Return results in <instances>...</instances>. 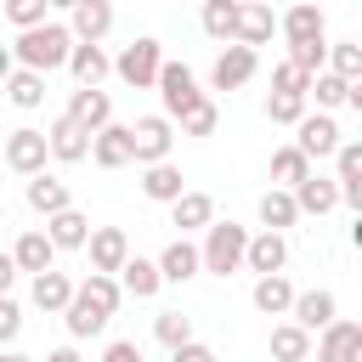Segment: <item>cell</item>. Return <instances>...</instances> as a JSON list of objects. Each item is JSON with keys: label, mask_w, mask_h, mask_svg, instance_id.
<instances>
[{"label": "cell", "mask_w": 362, "mask_h": 362, "mask_svg": "<svg viewBox=\"0 0 362 362\" xmlns=\"http://www.w3.org/2000/svg\"><path fill=\"white\" fill-rule=\"evenodd\" d=\"M68 51H74V34H68V23H40V28H23L17 40H11V62L17 68H34V74H57V68H68Z\"/></svg>", "instance_id": "6da1fadb"}, {"label": "cell", "mask_w": 362, "mask_h": 362, "mask_svg": "<svg viewBox=\"0 0 362 362\" xmlns=\"http://www.w3.org/2000/svg\"><path fill=\"white\" fill-rule=\"evenodd\" d=\"M243 243H249V226L238 221H209L204 226V243H198V266L209 277H232L243 272Z\"/></svg>", "instance_id": "7a4b0ae2"}, {"label": "cell", "mask_w": 362, "mask_h": 362, "mask_svg": "<svg viewBox=\"0 0 362 362\" xmlns=\"http://www.w3.org/2000/svg\"><path fill=\"white\" fill-rule=\"evenodd\" d=\"M153 90H158V107H164V119H170V124H175L187 107H198V102L209 96V90H198V74H192L187 62H170V57L158 62V79H153Z\"/></svg>", "instance_id": "3957f363"}, {"label": "cell", "mask_w": 362, "mask_h": 362, "mask_svg": "<svg viewBox=\"0 0 362 362\" xmlns=\"http://www.w3.org/2000/svg\"><path fill=\"white\" fill-rule=\"evenodd\" d=\"M158 62H164V45H158L153 34H141V40H130V45L113 57V74H119L130 90H153V79H158Z\"/></svg>", "instance_id": "277c9868"}, {"label": "cell", "mask_w": 362, "mask_h": 362, "mask_svg": "<svg viewBox=\"0 0 362 362\" xmlns=\"http://www.w3.org/2000/svg\"><path fill=\"white\" fill-rule=\"evenodd\" d=\"M175 147V124L164 113H147L130 124V164H164Z\"/></svg>", "instance_id": "5b68a950"}, {"label": "cell", "mask_w": 362, "mask_h": 362, "mask_svg": "<svg viewBox=\"0 0 362 362\" xmlns=\"http://www.w3.org/2000/svg\"><path fill=\"white\" fill-rule=\"evenodd\" d=\"M345 141V130H339V119L334 113H305L300 124H294V147L317 164V158H334V147Z\"/></svg>", "instance_id": "8992f818"}, {"label": "cell", "mask_w": 362, "mask_h": 362, "mask_svg": "<svg viewBox=\"0 0 362 362\" xmlns=\"http://www.w3.org/2000/svg\"><path fill=\"white\" fill-rule=\"evenodd\" d=\"M334 317H339V300H334V288H294V305H288V322H294V328H305V334H322Z\"/></svg>", "instance_id": "52a82bcc"}, {"label": "cell", "mask_w": 362, "mask_h": 362, "mask_svg": "<svg viewBox=\"0 0 362 362\" xmlns=\"http://www.w3.org/2000/svg\"><path fill=\"white\" fill-rule=\"evenodd\" d=\"M45 158H51V153H45V130L23 124V130H11V136H6V170H17L23 181H28V175H40V170H45Z\"/></svg>", "instance_id": "ba28073f"}, {"label": "cell", "mask_w": 362, "mask_h": 362, "mask_svg": "<svg viewBox=\"0 0 362 362\" xmlns=\"http://www.w3.org/2000/svg\"><path fill=\"white\" fill-rule=\"evenodd\" d=\"M317 362H362V322L334 317V322L317 334Z\"/></svg>", "instance_id": "9c48e42d"}, {"label": "cell", "mask_w": 362, "mask_h": 362, "mask_svg": "<svg viewBox=\"0 0 362 362\" xmlns=\"http://www.w3.org/2000/svg\"><path fill=\"white\" fill-rule=\"evenodd\" d=\"M277 34H283L288 45H305V40H328V17H322V6H317V0H294V6L277 17Z\"/></svg>", "instance_id": "30bf717a"}, {"label": "cell", "mask_w": 362, "mask_h": 362, "mask_svg": "<svg viewBox=\"0 0 362 362\" xmlns=\"http://www.w3.org/2000/svg\"><path fill=\"white\" fill-rule=\"evenodd\" d=\"M255 68H260V57L249 45H221V57L209 68V90H238V85L255 79Z\"/></svg>", "instance_id": "8fae6325"}, {"label": "cell", "mask_w": 362, "mask_h": 362, "mask_svg": "<svg viewBox=\"0 0 362 362\" xmlns=\"http://www.w3.org/2000/svg\"><path fill=\"white\" fill-rule=\"evenodd\" d=\"M68 119H74L85 136H96L102 124H113V96H107L102 85H79V90L68 96Z\"/></svg>", "instance_id": "7c38bea8"}, {"label": "cell", "mask_w": 362, "mask_h": 362, "mask_svg": "<svg viewBox=\"0 0 362 362\" xmlns=\"http://www.w3.org/2000/svg\"><path fill=\"white\" fill-rule=\"evenodd\" d=\"M45 153H51L57 164H85V158H90V136H85L68 113H57V119L45 124Z\"/></svg>", "instance_id": "4fadbf2b"}, {"label": "cell", "mask_w": 362, "mask_h": 362, "mask_svg": "<svg viewBox=\"0 0 362 362\" xmlns=\"http://www.w3.org/2000/svg\"><path fill=\"white\" fill-rule=\"evenodd\" d=\"M334 187H339L345 209H362V141H351V136L334 147Z\"/></svg>", "instance_id": "5bb4252c"}, {"label": "cell", "mask_w": 362, "mask_h": 362, "mask_svg": "<svg viewBox=\"0 0 362 362\" xmlns=\"http://www.w3.org/2000/svg\"><path fill=\"white\" fill-rule=\"evenodd\" d=\"M85 249H90V272H102V277H113V272L130 260V238H124V226H90Z\"/></svg>", "instance_id": "9a60e30c"}, {"label": "cell", "mask_w": 362, "mask_h": 362, "mask_svg": "<svg viewBox=\"0 0 362 362\" xmlns=\"http://www.w3.org/2000/svg\"><path fill=\"white\" fill-rule=\"evenodd\" d=\"M283 266H288V238H283V232H249V243H243V272L272 277V272H283Z\"/></svg>", "instance_id": "2e32d148"}, {"label": "cell", "mask_w": 362, "mask_h": 362, "mask_svg": "<svg viewBox=\"0 0 362 362\" xmlns=\"http://www.w3.org/2000/svg\"><path fill=\"white\" fill-rule=\"evenodd\" d=\"M277 34V11L272 6H255V0H238V28H232V45H272Z\"/></svg>", "instance_id": "e0dca14e"}, {"label": "cell", "mask_w": 362, "mask_h": 362, "mask_svg": "<svg viewBox=\"0 0 362 362\" xmlns=\"http://www.w3.org/2000/svg\"><path fill=\"white\" fill-rule=\"evenodd\" d=\"M107 28H113V0H79V6L68 11V34L85 40V45H102Z\"/></svg>", "instance_id": "ac0fdd59"}, {"label": "cell", "mask_w": 362, "mask_h": 362, "mask_svg": "<svg viewBox=\"0 0 362 362\" xmlns=\"http://www.w3.org/2000/svg\"><path fill=\"white\" fill-rule=\"evenodd\" d=\"M153 266H158V283H192V277L204 272V266H198V243H192V238H170V243H164V255H158Z\"/></svg>", "instance_id": "d6986e66"}, {"label": "cell", "mask_w": 362, "mask_h": 362, "mask_svg": "<svg viewBox=\"0 0 362 362\" xmlns=\"http://www.w3.org/2000/svg\"><path fill=\"white\" fill-rule=\"evenodd\" d=\"M28 300H34V311H45V317H62V305L74 300V277L68 272H34V283H28Z\"/></svg>", "instance_id": "ffe728a7"}, {"label": "cell", "mask_w": 362, "mask_h": 362, "mask_svg": "<svg viewBox=\"0 0 362 362\" xmlns=\"http://www.w3.org/2000/svg\"><path fill=\"white\" fill-rule=\"evenodd\" d=\"M90 164L96 170H124L130 164V124H102L90 136Z\"/></svg>", "instance_id": "44dd1931"}, {"label": "cell", "mask_w": 362, "mask_h": 362, "mask_svg": "<svg viewBox=\"0 0 362 362\" xmlns=\"http://www.w3.org/2000/svg\"><path fill=\"white\" fill-rule=\"evenodd\" d=\"M181 192H187V175H181L175 158H164V164H141V198H153V204H175Z\"/></svg>", "instance_id": "7402d4cb"}, {"label": "cell", "mask_w": 362, "mask_h": 362, "mask_svg": "<svg viewBox=\"0 0 362 362\" xmlns=\"http://www.w3.org/2000/svg\"><path fill=\"white\" fill-rule=\"evenodd\" d=\"M23 198H28V209H34V215H57V209H74V192H68V181H57L51 170L28 175Z\"/></svg>", "instance_id": "603a6c76"}, {"label": "cell", "mask_w": 362, "mask_h": 362, "mask_svg": "<svg viewBox=\"0 0 362 362\" xmlns=\"http://www.w3.org/2000/svg\"><path fill=\"white\" fill-rule=\"evenodd\" d=\"M209 221H215V198H209V192H192V187H187V192L170 204V226H181V238L204 232Z\"/></svg>", "instance_id": "cb8c5ba5"}, {"label": "cell", "mask_w": 362, "mask_h": 362, "mask_svg": "<svg viewBox=\"0 0 362 362\" xmlns=\"http://www.w3.org/2000/svg\"><path fill=\"white\" fill-rule=\"evenodd\" d=\"M11 260H17V272H51L57 266V249H51V238L40 232V226H28V232H17V243H11Z\"/></svg>", "instance_id": "d4e9b609"}, {"label": "cell", "mask_w": 362, "mask_h": 362, "mask_svg": "<svg viewBox=\"0 0 362 362\" xmlns=\"http://www.w3.org/2000/svg\"><path fill=\"white\" fill-rule=\"evenodd\" d=\"M68 74H74V85H102V79L113 74V57H107L102 45L74 40V51H68Z\"/></svg>", "instance_id": "484cf974"}, {"label": "cell", "mask_w": 362, "mask_h": 362, "mask_svg": "<svg viewBox=\"0 0 362 362\" xmlns=\"http://www.w3.org/2000/svg\"><path fill=\"white\" fill-rule=\"evenodd\" d=\"M294 209L300 215H328V209H339V187H334V175H305L300 187H294Z\"/></svg>", "instance_id": "4316f807"}, {"label": "cell", "mask_w": 362, "mask_h": 362, "mask_svg": "<svg viewBox=\"0 0 362 362\" xmlns=\"http://www.w3.org/2000/svg\"><path fill=\"white\" fill-rule=\"evenodd\" d=\"M45 238H51V249L62 255V249H85V238H90V221L79 215V209H57V215H45V226H40Z\"/></svg>", "instance_id": "83f0119b"}, {"label": "cell", "mask_w": 362, "mask_h": 362, "mask_svg": "<svg viewBox=\"0 0 362 362\" xmlns=\"http://www.w3.org/2000/svg\"><path fill=\"white\" fill-rule=\"evenodd\" d=\"M249 300H255V311H260V317H288V305H294V283H288L283 272H272V277H255Z\"/></svg>", "instance_id": "f1b7e54d"}, {"label": "cell", "mask_w": 362, "mask_h": 362, "mask_svg": "<svg viewBox=\"0 0 362 362\" xmlns=\"http://www.w3.org/2000/svg\"><path fill=\"white\" fill-rule=\"evenodd\" d=\"M113 283H119L124 294H136V300H153V294L164 288V283H158V266H153V260H141V255H130V260L113 272Z\"/></svg>", "instance_id": "f546056e"}, {"label": "cell", "mask_w": 362, "mask_h": 362, "mask_svg": "<svg viewBox=\"0 0 362 362\" xmlns=\"http://www.w3.org/2000/svg\"><path fill=\"white\" fill-rule=\"evenodd\" d=\"M107 322H113V317H102V311H96L90 300H79V294L62 305V328H68V339H96Z\"/></svg>", "instance_id": "4dcf8cb0"}, {"label": "cell", "mask_w": 362, "mask_h": 362, "mask_svg": "<svg viewBox=\"0 0 362 362\" xmlns=\"http://www.w3.org/2000/svg\"><path fill=\"white\" fill-rule=\"evenodd\" d=\"M6 96H11V107L34 113V107L45 102V74H34V68H11V74H6Z\"/></svg>", "instance_id": "1f68e13d"}, {"label": "cell", "mask_w": 362, "mask_h": 362, "mask_svg": "<svg viewBox=\"0 0 362 362\" xmlns=\"http://www.w3.org/2000/svg\"><path fill=\"white\" fill-rule=\"evenodd\" d=\"M305 175H311V158H305V153H300L294 141L272 153V187H283V192H294V187H300Z\"/></svg>", "instance_id": "d6a6232c"}, {"label": "cell", "mask_w": 362, "mask_h": 362, "mask_svg": "<svg viewBox=\"0 0 362 362\" xmlns=\"http://www.w3.org/2000/svg\"><path fill=\"white\" fill-rule=\"evenodd\" d=\"M300 221V209H294V192H283V187H266L260 192V226L266 232H288Z\"/></svg>", "instance_id": "836d02e7"}, {"label": "cell", "mask_w": 362, "mask_h": 362, "mask_svg": "<svg viewBox=\"0 0 362 362\" xmlns=\"http://www.w3.org/2000/svg\"><path fill=\"white\" fill-rule=\"evenodd\" d=\"M272 362H311V334L283 317V322L272 328Z\"/></svg>", "instance_id": "e575fe53"}, {"label": "cell", "mask_w": 362, "mask_h": 362, "mask_svg": "<svg viewBox=\"0 0 362 362\" xmlns=\"http://www.w3.org/2000/svg\"><path fill=\"white\" fill-rule=\"evenodd\" d=\"M198 28H204L209 40H221V45H232V28H238V0H204Z\"/></svg>", "instance_id": "d590c367"}, {"label": "cell", "mask_w": 362, "mask_h": 362, "mask_svg": "<svg viewBox=\"0 0 362 362\" xmlns=\"http://www.w3.org/2000/svg\"><path fill=\"white\" fill-rule=\"evenodd\" d=\"M74 294H79V300H90L102 317H113V311H119V300H124V288H119L113 277H102V272H90L85 283H74Z\"/></svg>", "instance_id": "8d00e7d4"}, {"label": "cell", "mask_w": 362, "mask_h": 362, "mask_svg": "<svg viewBox=\"0 0 362 362\" xmlns=\"http://www.w3.org/2000/svg\"><path fill=\"white\" fill-rule=\"evenodd\" d=\"M322 68L339 74V79H362V45L356 40H328V62Z\"/></svg>", "instance_id": "74e56055"}, {"label": "cell", "mask_w": 362, "mask_h": 362, "mask_svg": "<svg viewBox=\"0 0 362 362\" xmlns=\"http://www.w3.org/2000/svg\"><path fill=\"white\" fill-rule=\"evenodd\" d=\"M45 11H51L45 0H0V17H6L17 34H23V28H40V23H45Z\"/></svg>", "instance_id": "f35d334b"}, {"label": "cell", "mask_w": 362, "mask_h": 362, "mask_svg": "<svg viewBox=\"0 0 362 362\" xmlns=\"http://www.w3.org/2000/svg\"><path fill=\"white\" fill-rule=\"evenodd\" d=\"M305 113H311V102H305V96H283V90H272V96H266V119H272V124H300Z\"/></svg>", "instance_id": "ab89813d"}, {"label": "cell", "mask_w": 362, "mask_h": 362, "mask_svg": "<svg viewBox=\"0 0 362 362\" xmlns=\"http://www.w3.org/2000/svg\"><path fill=\"white\" fill-rule=\"evenodd\" d=\"M175 124H181V136H215V124H221V107L204 96V102H198V107H187Z\"/></svg>", "instance_id": "60d3db41"}, {"label": "cell", "mask_w": 362, "mask_h": 362, "mask_svg": "<svg viewBox=\"0 0 362 362\" xmlns=\"http://www.w3.org/2000/svg\"><path fill=\"white\" fill-rule=\"evenodd\" d=\"M153 334H158V345H170V351H175V345H187V339H192V322H187L181 311H158V317H153Z\"/></svg>", "instance_id": "b9f144b4"}, {"label": "cell", "mask_w": 362, "mask_h": 362, "mask_svg": "<svg viewBox=\"0 0 362 362\" xmlns=\"http://www.w3.org/2000/svg\"><path fill=\"white\" fill-rule=\"evenodd\" d=\"M288 62H294L300 74H322V62H328V40H305V45H288Z\"/></svg>", "instance_id": "7bdbcfd3"}, {"label": "cell", "mask_w": 362, "mask_h": 362, "mask_svg": "<svg viewBox=\"0 0 362 362\" xmlns=\"http://www.w3.org/2000/svg\"><path fill=\"white\" fill-rule=\"evenodd\" d=\"M272 90H283V96H305V90H311V74H300L294 62H277V68H272ZM305 102H311V96H305Z\"/></svg>", "instance_id": "ee69618b"}, {"label": "cell", "mask_w": 362, "mask_h": 362, "mask_svg": "<svg viewBox=\"0 0 362 362\" xmlns=\"http://www.w3.org/2000/svg\"><path fill=\"white\" fill-rule=\"evenodd\" d=\"M17 334H23V305H17L11 294H0V351H6Z\"/></svg>", "instance_id": "f6af8a7d"}, {"label": "cell", "mask_w": 362, "mask_h": 362, "mask_svg": "<svg viewBox=\"0 0 362 362\" xmlns=\"http://www.w3.org/2000/svg\"><path fill=\"white\" fill-rule=\"evenodd\" d=\"M170 362H215V351H209L204 339H187V345H175V351H170Z\"/></svg>", "instance_id": "bcb514c9"}, {"label": "cell", "mask_w": 362, "mask_h": 362, "mask_svg": "<svg viewBox=\"0 0 362 362\" xmlns=\"http://www.w3.org/2000/svg\"><path fill=\"white\" fill-rule=\"evenodd\" d=\"M102 362H147V356H141V345H136V339H113V345L102 351Z\"/></svg>", "instance_id": "7dc6e473"}, {"label": "cell", "mask_w": 362, "mask_h": 362, "mask_svg": "<svg viewBox=\"0 0 362 362\" xmlns=\"http://www.w3.org/2000/svg\"><path fill=\"white\" fill-rule=\"evenodd\" d=\"M11 283H17V260L11 249H0V294H11Z\"/></svg>", "instance_id": "c3c4849f"}, {"label": "cell", "mask_w": 362, "mask_h": 362, "mask_svg": "<svg viewBox=\"0 0 362 362\" xmlns=\"http://www.w3.org/2000/svg\"><path fill=\"white\" fill-rule=\"evenodd\" d=\"M45 362H85L74 345H57V351H45Z\"/></svg>", "instance_id": "681fc988"}, {"label": "cell", "mask_w": 362, "mask_h": 362, "mask_svg": "<svg viewBox=\"0 0 362 362\" xmlns=\"http://www.w3.org/2000/svg\"><path fill=\"white\" fill-rule=\"evenodd\" d=\"M17 62H11V45H0V85H6V74H11Z\"/></svg>", "instance_id": "f907efd6"}, {"label": "cell", "mask_w": 362, "mask_h": 362, "mask_svg": "<svg viewBox=\"0 0 362 362\" xmlns=\"http://www.w3.org/2000/svg\"><path fill=\"white\" fill-rule=\"evenodd\" d=\"M0 362H40V356H23V351H11V345H6V351H0Z\"/></svg>", "instance_id": "816d5d0a"}, {"label": "cell", "mask_w": 362, "mask_h": 362, "mask_svg": "<svg viewBox=\"0 0 362 362\" xmlns=\"http://www.w3.org/2000/svg\"><path fill=\"white\" fill-rule=\"evenodd\" d=\"M45 6H51V11H74L79 0H45Z\"/></svg>", "instance_id": "f5cc1de1"}, {"label": "cell", "mask_w": 362, "mask_h": 362, "mask_svg": "<svg viewBox=\"0 0 362 362\" xmlns=\"http://www.w3.org/2000/svg\"><path fill=\"white\" fill-rule=\"evenodd\" d=\"M255 6H272V0H255Z\"/></svg>", "instance_id": "db71d44e"}]
</instances>
